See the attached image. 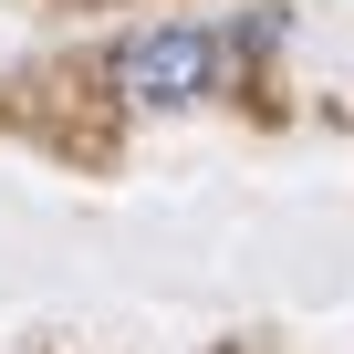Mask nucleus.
I'll return each instance as SVG.
<instances>
[{"label": "nucleus", "mask_w": 354, "mask_h": 354, "mask_svg": "<svg viewBox=\"0 0 354 354\" xmlns=\"http://www.w3.org/2000/svg\"><path fill=\"white\" fill-rule=\"evenodd\" d=\"M115 84H125L136 104H198V94L219 84V42H209V32H188V21L136 32V42L115 53Z\"/></svg>", "instance_id": "f257e3e1"}]
</instances>
